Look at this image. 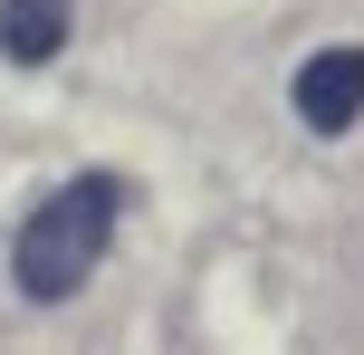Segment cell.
Wrapping results in <instances>:
<instances>
[{
	"label": "cell",
	"mask_w": 364,
	"mask_h": 355,
	"mask_svg": "<svg viewBox=\"0 0 364 355\" xmlns=\"http://www.w3.org/2000/svg\"><path fill=\"white\" fill-rule=\"evenodd\" d=\"M288 106L307 134H346L364 115V48H316L307 68L288 77Z\"/></svg>",
	"instance_id": "cell-2"
},
{
	"label": "cell",
	"mask_w": 364,
	"mask_h": 355,
	"mask_svg": "<svg viewBox=\"0 0 364 355\" xmlns=\"http://www.w3.org/2000/svg\"><path fill=\"white\" fill-rule=\"evenodd\" d=\"M115 221H125V183H115V173H77V183H58L48 202L19 221V240H10L19 298H38V307L77 298V288L96 279V260H106Z\"/></svg>",
	"instance_id": "cell-1"
},
{
	"label": "cell",
	"mask_w": 364,
	"mask_h": 355,
	"mask_svg": "<svg viewBox=\"0 0 364 355\" xmlns=\"http://www.w3.org/2000/svg\"><path fill=\"white\" fill-rule=\"evenodd\" d=\"M77 29V0H0V58L10 68H48Z\"/></svg>",
	"instance_id": "cell-3"
}]
</instances>
